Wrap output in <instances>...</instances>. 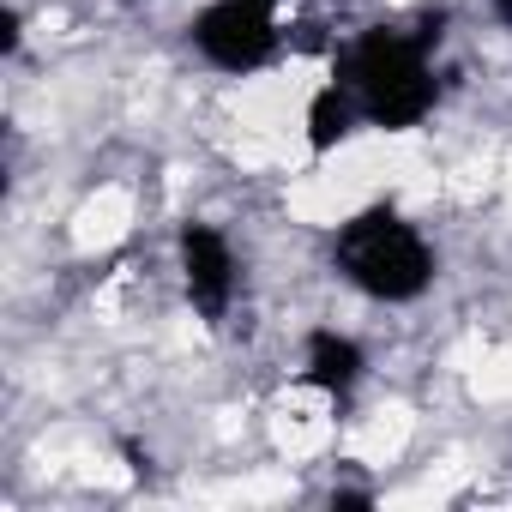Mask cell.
I'll list each match as a JSON object with an SVG mask.
<instances>
[{"label":"cell","mask_w":512,"mask_h":512,"mask_svg":"<svg viewBox=\"0 0 512 512\" xmlns=\"http://www.w3.org/2000/svg\"><path fill=\"white\" fill-rule=\"evenodd\" d=\"M338 85L356 97L362 121L386 127V133H404L416 127L440 85H434V55H428V37L422 31H362L344 61H338Z\"/></svg>","instance_id":"cell-1"},{"label":"cell","mask_w":512,"mask_h":512,"mask_svg":"<svg viewBox=\"0 0 512 512\" xmlns=\"http://www.w3.org/2000/svg\"><path fill=\"white\" fill-rule=\"evenodd\" d=\"M332 260L374 302H416L434 284V253H428L422 229L410 217H398L392 205L356 211L332 241Z\"/></svg>","instance_id":"cell-2"},{"label":"cell","mask_w":512,"mask_h":512,"mask_svg":"<svg viewBox=\"0 0 512 512\" xmlns=\"http://www.w3.org/2000/svg\"><path fill=\"white\" fill-rule=\"evenodd\" d=\"M193 49L223 73H253L278 55V7L272 0H211L193 19Z\"/></svg>","instance_id":"cell-3"},{"label":"cell","mask_w":512,"mask_h":512,"mask_svg":"<svg viewBox=\"0 0 512 512\" xmlns=\"http://www.w3.org/2000/svg\"><path fill=\"white\" fill-rule=\"evenodd\" d=\"M181 272H187V296L205 320H223L229 296H235V253L211 223H187L181 229Z\"/></svg>","instance_id":"cell-4"},{"label":"cell","mask_w":512,"mask_h":512,"mask_svg":"<svg viewBox=\"0 0 512 512\" xmlns=\"http://www.w3.org/2000/svg\"><path fill=\"white\" fill-rule=\"evenodd\" d=\"M308 380L326 386V392H350L362 380V350L338 332H314L308 338Z\"/></svg>","instance_id":"cell-5"},{"label":"cell","mask_w":512,"mask_h":512,"mask_svg":"<svg viewBox=\"0 0 512 512\" xmlns=\"http://www.w3.org/2000/svg\"><path fill=\"white\" fill-rule=\"evenodd\" d=\"M356 121H362L356 97L332 79V85L314 97V109H308V145H314V151H332V145H344V139L356 133Z\"/></svg>","instance_id":"cell-6"},{"label":"cell","mask_w":512,"mask_h":512,"mask_svg":"<svg viewBox=\"0 0 512 512\" xmlns=\"http://www.w3.org/2000/svg\"><path fill=\"white\" fill-rule=\"evenodd\" d=\"M494 13H500V19H506V25H512V0H494Z\"/></svg>","instance_id":"cell-7"},{"label":"cell","mask_w":512,"mask_h":512,"mask_svg":"<svg viewBox=\"0 0 512 512\" xmlns=\"http://www.w3.org/2000/svg\"><path fill=\"white\" fill-rule=\"evenodd\" d=\"M272 7H278V0H272Z\"/></svg>","instance_id":"cell-8"}]
</instances>
